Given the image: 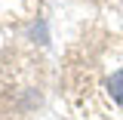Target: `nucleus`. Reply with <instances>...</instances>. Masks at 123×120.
Here are the masks:
<instances>
[{
    "mask_svg": "<svg viewBox=\"0 0 123 120\" xmlns=\"http://www.w3.org/2000/svg\"><path fill=\"white\" fill-rule=\"evenodd\" d=\"M108 89H111V99H114L117 105H123V68L117 71V74H111V80H108Z\"/></svg>",
    "mask_w": 123,
    "mask_h": 120,
    "instance_id": "obj_1",
    "label": "nucleus"
}]
</instances>
